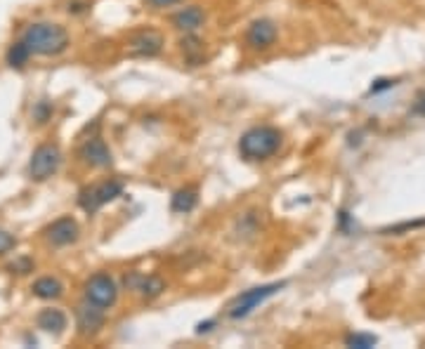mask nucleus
<instances>
[{
	"label": "nucleus",
	"instance_id": "obj_6",
	"mask_svg": "<svg viewBox=\"0 0 425 349\" xmlns=\"http://www.w3.org/2000/svg\"><path fill=\"white\" fill-rule=\"evenodd\" d=\"M85 300L97 304L102 309H109L118 300V286L109 274H95L85 283Z\"/></svg>",
	"mask_w": 425,
	"mask_h": 349
},
{
	"label": "nucleus",
	"instance_id": "obj_11",
	"mask_svg": "<svg viewBox=\"0 0 425 349\" xmlns=\"http://www.w3.org/2000/svg\"><path fill=\"white\" fill-rule=\"evenodd\" d=\"M78 154H81L83 161L92 165V168H109L111 165V151L104 144L102 137H90V140H85Z\"/></svg>",
	"mask_w": 425,
	"mask_h": 349
},
{
	"label": "nucleus",
	"instance_id": "obj_13",
	"mask_svg": "<svg viewBox=\"0 0 425 349\" xmlns=\"http://www.w3.org/2000/svg\"><path fill=\"white\" fill-rule=\"evenodd\" d=\"M126 286L131 290H138V293L142 297H147V300L158 297L165 290L163 279H158V276H142V274H135V272L126 276Z\"/></svg>",
	"mask_w": 425,
	"mask_h": 349
},
{
	"label": "nucleus",
	"instance_id": "obj_4",
	"mask_svg": "<svg viewBox=\"0 0 425 349\" xmlns=\"http://www.w3.org/2000/svg\"><path fill=\"white\" fill-rule=\"evenodd\" d=\"M121 194H123V184H121L118 179H106V182H99V184H95V187L83 189L78 203H81V208L85 210V213L92 215V213H97L102 206H106V203L116 201Z\"/></svg>",
	"mask_w": 425,
	"mask_h": 349
},
{
	"label": "nucleus",
	"instance_id": "obj_21",
	"mask_svg": "<svg viewBox=\"0 0 425 349\" xmlns=\"http://www.w3.org/2000/svg\"><path fill=\"white\" fill-rule=\"evenodd\" d=\"M50 113H53V106H50L48 99L38 101V106L33 109V116H35V121H38V123H45L50 118Z\"/></svg>",
	"mask_w": 425,
	"mask_h": 349
},
{
	"label": "nucleus",
	"instance_id": "obj_18",
	"mask_svg": "<svg viewBox=\"0 0 425 349\" xmlns=\"http://www.w3.org/2000/svg\"><path fill=\"white\" fill-rule=\"evenodd\" d=\"M28 57H31V50L24 45V40L14 43V45L7 50V64H10V67H14V69L24 67V64L28 62Z\"/></svg>",
	"mask_w": 425,
	"mask_h": 349
},
{
	"label": "nucleus",
	"instance_id": "obj_15",
	"mask_svg": "<svg viewBox=\"0 0 425 349\" xmlns=\"http://www.w3.org/2000/svg\"><path fill=\"white\" fill-rule=\"evenodd\" d=\"M197 206H199V192H197V189H192V187L180 189V192H175V196H172V201H170V210H172V213H180V215L192 213Z\"/></svg>",
	"mask_w": 425,
	"mask_h": 349
},
{
	"label": "nucleus",
	"instance_id": "obj_9",
	"mask_svg": "<svg viewBox=\"0 0 425 349\" xmlns=\"http://www.w3.org/2000/svg\"><path fill=\"white\" fill-rule=\"evenodd\" d=\"M76 326L81 331V336H95L104 326V309L85 300L76 307Z\"/></svg>",
	"mask_w": 425,
	"mask_h": 349
},
{
	"label": "nucleus",
	"instance_id": "obj_2",
	"mask_svg": "<svg viewBox=\"0 0 425 349\" xmlns=\"http://www.w3.org/2000/svg\"><path fill=\"white\" fill-rule=\"evenodd\" d=\"M282 147V133L270 126L250 128L241 135L239 154L243 161H267Z\"/></svg>",
	"mask_w": 425,
	"mask_h": 349
},
{
	"label": "nucleus",
	"instance_id": "obj_22",
	"mask_svg": "<svg viewBox=\"0 0 425 349\" xmlns=\"http://www.w3.org/2000/svg\"><path fill=\"white\" fill-rule=\"evenodd\" d=\"M144 3L151 5V7H168V5L180 3V0H144Z\"/></svg>",
	"mask_w": 425,
	"mask_h": 349
},
{
	"label": "nucleus",
	"instance_id": "obj_23",
	"mask_svg": "<svg viewBox=\"0 0 425 349\" xmlns=\"http://www.w3.org/2000/svg\"><path fill=\"white\" fill-rule=\"evenodd\" d=\"M392 85H394V81H376V85H371V92L376 94L380 90H387V87H392Z\"/></svg>",
	"mask_w": 425,
	"mask_h": 349
},
{
	"label": "nucleus",
	"instance_id": "obj_14",
	"mask_svg": "<svg viewBox=\"0 0 425 349\" xmlns=\"http://www.w3.org/2000/svg\"><path fill=\"white\" fill-rule=\"evenodd\" d=\"M35 323H38V328L43 333H50V336H62L64 328H67V323H69V318L62 309H43L38 314V318H35Z\"/></svg>",
	"mask_w": 425,
	"mask_h": 349
},
{
	"label": "nucleus",
	"instance_id": "obj_16",
	"mask_svg": "<svg viewBox=\"0 0 425 349\" xmlns=\"http://www.w3.org/2000/svg\"><path fill=\"white\" fill-rule=\"evenodd\" d=\"M33 295L40 297V300H57V297H62L64 293V286L60 279H55V276H43L33 283Z\"/></svg>",
	"mask_w": 425,
	"mask_h": 349
},
{
	"label": "nucleus",
	"instance_id": "obj_20",
	"mask_svg": "<svg viewBox=\"0 0 425 349\" xmlns=\"http://www.w3.org/2000/svg\"><path fill=\"white\" fill-rule=\"evenodd\" d=\"M14 248H17V238H14L10 231L0 229V255H7V253Z\"/></svg>",
	"mask_w": 425,
	"mask_h": 349
},
{
	"label": "nucleus",
	"instance_id": "obj_24",
	"mask_svg": "<svg viewBox=\"0 0 425 349\" xmlns=\"http://www.w3.org/2000/svg\"><path fill=\"white\" fill-rule=\"evenodd\" d=\"M213 328V321H208V323H199V333H208Z\"/></svg>",
	"mask_w": 425,
	"mask_h": 349
},
{
	"label": "nucleus",
	"instance_id": "obj_10",
	"mask_svg": "<svg viewBox=\"0 0 425 349\" xmlns=\"http://www.w3.org/2000/svg\"><path fill=\"white\" fill-rule=\"evenodd\" d=\"M78 234H81V229H78V222L74 220V217H60V220H55L48 227V241L53 245H57V248H64V245L76 243Z\"/></svg>",
	"mask_w": 425,
	"mask_h": 349
},
{
	"label": "nucleus",
	"instance_id": "obj_19",
	"mask_svg": "<svg viewBox=\"0 0 425 349\" xmlns=\"http://www.w3.org/2000/svg\"><path fill=\"white\" fill-rule=\"evenodd\" d=\"M378 343L376 336H366V333H352V336L345 338V345L348 347H357V349H369Z\"/></svg>",
	"mask_w": 425,
	"mask_h": 349
},
{
	"label": "nucleus",
	"instance_id": "obj_3",
	"mask_svg": "<svg viewBox=\"0 0 425 349\" xmlns=\"http://www.w3.org/2000/svg\"><path fill=\"white\" fill-rule=\"evenodd\" d=\"M62 165V151L57 144H40L38 149L33 151L31 161H28V174L35 182H45L53 174L60 170Z\"/></svg>",
	"mask_w": 425,
	"mask_h": 349
},
{
	"label": "nucleus",
	"instance_id": "obj_5",
	"mask_svg": "<svg viewBox=\"0 0 425 349\" xmlns=\"http://www.w3.org/2000/svg\"><path fill=\"white\" fill-rule=\"evenodd\" d=\"M286 286V283L282 281V283H267V286H260V288H250V290H246V293H241L236 300L229 304L227 307V314H229V318H243V316H248L250 311H253L258 304H263L267 297H272L275 293H279Z\"/></svg>",
	"mask_w": 425,
	"mask_h": 349
},
{
	"label": "nucleus",
	"instance_id": "obj_12",
	"mask_svg": "<svg viewBox=\"0 0 425 349\" xmlns=\"http://www.w3.org/2000/svg\"><path fill=\"white\" fill-rule=\"evenodd\" d=\"M204 24H206V10L199 5H189L184 7V10H180L177 14H172V26H175L177 31L194 33Z\"/></svg>",
	"mask_w": 425,
	"mask_h": 349
},
{
	"label": "nucleus",
	"instance_id": "obj_17",
	"mask_svg": "<svg viewBox=\"0 0 425 349\" xmlns=\"http://www.w3.org/2000/svg\"><path fill=\"white\" fill-rule=\"evenodd\" d=\"M182 52L187 55V60H189L194 67H199V64H204V48H201V43L194 38L192 33H184V40H182Z\"/></svg>",
	"mask_w": 425,
	"mask_h": 349
},
{
	"label": "nucleus",
	"instance_id": "obj_7",
	"mask_svg": "<svg viewBox=\"0 0 425 349\" xmlns=\"http://www.w3.org/2000/svg\"><path fill=\"white\" fill-rule=\"evenodd\" d=\"M277 40V24L272 19H255L246 31V45L250 50H267Z\"/></svg>",
	"mask_w": 425,
	"mask_h": 349
},
{
	"label": "nucleus",
	"instance_id": "obj_1",
	"mask_svg": "<svg viewBox=\"0 0 425 349\" xmlns=\"http://www.w3.org/2000/svg\"><path fill=\"white\" fill-rule=\"evenodd\" d=\"M24 45L31 50V55H40V57H55L62 55L64 50L69 48V33L67 28L60 24H53V21H38V24H31L21 35Z\"/></svg>",
	"mask_w": 425,
	"mask_h": 349
},
{
	"label": "nucleus",
	"instance_id": "obj_8",
	"mask_svg": "<svg viewBox=\"0 0 425 349\" xmlns=\"http://www.w3.org/2000/svg\"><path fill=\"white\" fill-rule=\"evenodd\" d=\"M165 40L156 28H142L131 38V52L135 57H156L163 50Z\"/></svg>",
	"mask_w": 425,
	"mask_h": 349
}]
</instances>
